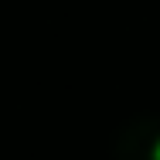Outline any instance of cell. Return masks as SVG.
Returning <instances> with one entry per match:
<instances>
[{
	"label": "cell",
	"instance_id": "obj_1",
	"mask_svg": "<svg viewBox=\"0 0 160 160\" xmlns=\"http://www.w3.org/2000/svg\"><path fill=\"white\" fill-rule=\"evenodd\" d=\"M119 160H160V123L147 119V123H136L119 136V147H116Z\"/></svg>",
	"mask_w": 160,
	"mask_h": 160
}]
</instances>
